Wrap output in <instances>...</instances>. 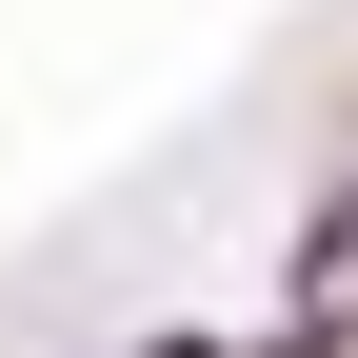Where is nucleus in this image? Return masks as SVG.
<instances>
[{
  "mask_svg": "<svg viewBox=\"0 0 358 358\" xmlns=\"http://www.w3.org/2000/svg\"><path fill=\"white\" fill-rule=\"evenodd\" d=\"M179 358H199V338H179Z\"/></svg>",
  "mask_w": 358,
  "mask_h": 358,
  "instance_id": "1",
  "label": "nucleus"
}]
</instances>
